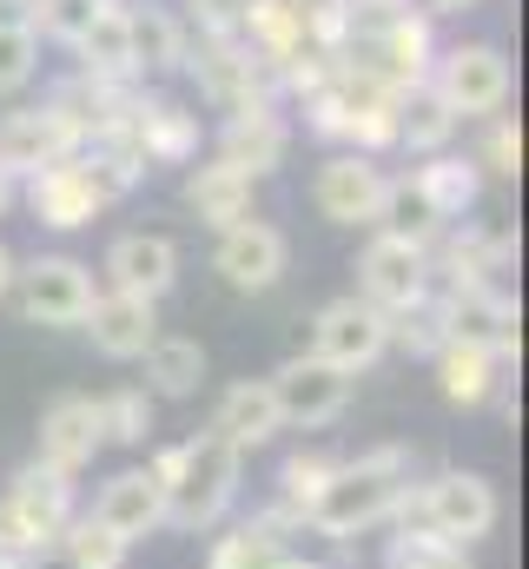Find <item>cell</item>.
Instances as JSON below:
<instances>
[{
  "label": "cell",
  "mask_w": 529,
  "mask_h": 569,
  "mask_svg": "<svg viewBox=\"0 0 529 569\" xmlns=\"http://www.w3.org/2000/svg\"><path fill=\"white\" fill-rule=\"evenodd\" d=\"M410 483H417V450H403V443H378V450H365V457H338L331 483H325L318 503L305 510V530H311L318 543L345 550L351 537L391 523Z\"/></svg>",
  "instance_id": "obj_1"
},
{
  "label": "cell",
  "mask_w": 529,
  "mask_h": 569,
  "mask_svg": "<svg viewBox=\"0 0 529 569\" xmlns=\"http://www.w3.org/2000/svg\"><path fill=\"white\" fill-rule=\"evenodd\" d=\"M146 470H152L159 490H166V523L186 530V537L219 530L226 510L239 503V483H246V457H239L226 437H212V430H192L186 443L152 450Z\"/></svg>",
  "instance_id": "obj_2"
},
{
  "label": "cell",
  "mask_w": 529,
  "mask_h": 569,
  "mask_svg": "<svg viewBox=\"0 0 529 569\" xmlns=\"http://www.w3.org/2000/svg\"><path fill=\"white\" fill-rule=\"evenodd\" d=\"M305 127L318 140H345V152L378 159L385 146H397V87L345 67V60H331L325 87L305 93Z\"/></svg>",
  "instance_id": "obj_3"
},
{
  "label": "cell",
  "mask_w": 529,
  "mask_h": 569,
  "mask_svg": "<svg viewBox=\"0 0 529 569\" xmlns=\"http://www.w3.org/2000/svg\"><path fill=\"white\" fill-rule=\"evenodd\" d=\"M497 517H503V503H497V483L483 470H437V477H423V483L403 490L391 523L430 530V537L470 550V543H483L497 530Z\"/></svg>",
  "instance_id": "obj_4"
},
{
  "label": "cell",
  "mask_w": 529,
  "mask_h": 569,
  "mask_svg": "<svg viewBox=\"0 0 529 569\" xmlns=\"http://www.w3.org/2000/svg\"><path fill=\"white\" fill-rule=\"evenodd\" d=\"M73 517H80V490H73V477H60L47 463H20L13 483L0 490V537L20 563H47Z\"/></svg>",
  "instance_id": "obj_5"
},
{
  "label": "cell",
  "mask_w": 529,
  "mask_h": 569,
  "mask_svg": "<svg viewBox=\"0 0 529 569\" xmlns=\"http://www.w3.org/2000/svg\"><path fill=\"white\" fill-rule=\"evenodd\" d=\"M13 298H20V318H27V325L73 331V325H87L100 284H93V266H80V259H67V252H40V259L13 266Z\"/></svg>",
  "instance_id": "obj_6"
},
{
  "label": "cell",
  "mask_w": 529,
  "mask_h": 569,
  "mask_svg": "<svg viewBox=\"0 0 529 569\" xmlns=\"http://www.w3.org/2000/svg\"><path fill=\"white\" fill-rule=\"evenodd\" d=\"M186 73L199 80L206 107H219L226 120L232 113H252V107H278V87L259 67V53L246 40H186Z\"/></svg>",
  "instance_id": "obj_7"
},
{
  "label": "cell",
  "mask_w": 529,
  "mask_h": 569,
  "mask_svg": "<svg viewBox=\"0 0 529 569\" xmlns=\"http://www.w3.org/2000/svg\"><path fill=\"white\" fill-rule=\"evenodd\" d=\"M271 405H278V425H298V430H325L338 425L345 411H351V371H338V365H325V358H311V351H298V358H285L271 378Z\"/></svg>",
  "instance_id": "obj_8"
},
{
  "label": "cell",
  "mask_w": 529,
  "mask_h": 569,
  "mask_svg": "<svg viewBox=\"0 0 529 569\" xmlns=\"http://www.w3.org/2000/svg\"><path fill=\"white\" fill-rule=\"evenodd\" d=\"M430 87L443 93V107L457 120H490V113L510 107V87L517 80H510V60L497 47L470 40V47H450L443 60H430Z\"/></svg>",
  "instance_id": "obj_9"
},
{
  "label": "cell",
  "mask_w": 529,
  "mask_h": 569,
  "mask_svg": "<svg viewBox=\"0 0 529 569\" xmlns=\"http://www.w3.org/2000/svg\"><path fill=\"white\" fill-rule=\"evenodd\" d=\"M437 298H443V318H450V345H477L497 365H517L523 311L503 284H457V291H437Z\"/></svg>",
  "instance_id": "obj_10"
},
{
  "label": "cell",
  "mask_w": 529,
  "mask_h": 569,
  "mask_svg": "<svg viewBox=\"0 0 529 569\" xmlns=\"http://www.w3.org/2000/svg\"><path fill=\"white\" fill-rule=\"evenodd\" d=\"M391 351V318L378 311V305H365L358 291L351 298H331L318 318H311V358H325V365H338V371H371L378 358Z\"/></svg>",
  "instance_id": "obj_11"
},
{
  "label": "cell",
  "mask_w": 529,
  "mask_h": 569,
  "mask_svg": "<svg viewBox=\"0 0 529 569\" xmlns=\"http://www.w3.org/2000/svg\"><path fill=\"white\" fill-rule=\"evenodd\" d=\"M298 537H305V523L285 517V510L271 503V510H259V517L232 523V530L212 543L206 569H325V557H311Z\"/></svg>",
  "instance_id": "obj_12"
},
{
  "label": "cell",
  "mask_w": 529,
  "mask_h": 569,
  "mask_svg": "<svg viewBox=\"0 0 529 569\" xmlns=\"http://www.w3.org/2000/svg\"><path fill=\"white\" fill-rule=\"evenodd\" d=\"M80 146H87V133H80V120H73L60 100H47V107H20V113L0 120V172L20 186V179H33L40 166L67 159V152H80Z\"/></svg>",
  "instance_id": "obj_13"
},
{
  "label": "cell",
  "mask_w": 529,
  "mask_h": 569,
  "mask_svg": "<svg viewBox=\"0 0 529 569\" xmlns=\"http://www.w3.org/2000/svg\"><path fill=\"white\" fill-rule=\"evenodd\" d=\"M100 140L132 146V159H139V166H186V159L199 152V113H186L179 100L132 93L127 113H120V127H113V133H100Z\"/></svg>",
  "instance_id": "obj_14"
},
{
  "label": "cell",
  "mask_w": 529,
  "mask_h": 569,
  "mask_svg": "<svg viewBox=\"0 0 529 569\" xmlns=\"http://www.w3.org/2000/svg\"><path fill=\"white\" fill-rule=\"evenodd\" d=\"M517 259V232L503 226H443L437 246H430V284L443 279V291L457 284H497V272Z\"/></svg>",
  "instance_id": "obj_15"
},
{
  "label": "cell",
  "mask_w": 529,
  "mask_h": 569,
  "mask_svg": "<svg viewBox=\"0 0 529 569\" xmlns=\"http://www.w3.org/2000/svg\"><path fill=\"white\" fill-rule=\"evenodd\" d=\"M423 291H437V284H430V252H423V246H403V239H391V232H378V239L358 252V298L378 305L385 318L403 311V305H417Z\"/></svg>",
  "instance_id": "obj_16"
},
{
  "label": "cell",
  "mask_w": 529,
  "mask_h": 569,
  "mask_svg": "<svg viewBox=\"0 0 529 569\" xmlns=\"http://www.w3.org/2000/svg\"><path fill=\"white\" fill-rule=\"evenodd\" d=\"M385 186L391 172L365 152H331L311 179V199L331 226H378V206H385Z\"/></svg>",
  "instance_id": "obj_17"
},
{
  "label": "cell",
  "mask_w": 529,
  "mask_h": 569,
  "mask_svg": "<svg viewBox=\"0 0 529 569\" xmlns=\"http://www.w3.org/2000/svg\"><path fill=\"white\" fill-rule=\"evenodd\" d=\"M20 186H27V212H33L40 226H53V232H80V226H93V219L107 212V199H100V186L87 179L80 152L40 166V172L20 179Z\"/></svg>",
  "instance_id": "obj_18"
},
{
  "label": "cell",
  "mask_w": 529,
  "mask_h": 569,
  "mask_svg": "<svg viewBox=\"0 0 529 569\" xmlns=\"http://www.w3.org/2000/svg\"><path fill=\"white\" fill-rule=\"evenodd\" d=\"M100 398H80V391H67V398H53L47 411H40V443H33V463H47V470H60V477H80L93 457H100Z\"/></svg>",
  "instance_id": "obj_19"
},
{
  "label": "cell",
  "mask_w": 529,
  "mask_h": 569,
  "mask_svg": "<svg viewBox=\"0 0 529 569\" xmlns=\"http://www.w3.org/2000/svg\"><path fill=\"white\" fill-rule=\"evenodd\" d=\"M285 259H291V246H285V232L264 226V219L226 226L219 246H212V272L232 284V291H271V284L285 279Z\"/></svg>",
  "instance_id": "obj_20"
},
{
  "label": "cell",
  "mask_w": 529,
  "mask_h": 569,
  "mask_svg": "<svg viewBox=\"0 0 529 569\" xmlns=\"http://www.w3.org/2000/svg\"><path fill=\"white\" fill-rule=\"evenodd\" d=\"M87 517L107 523L120 543H139V537H152V530L166 523V490H159V477H152L146 463H132V470H120V477L100 483V497H93Z\"/></svg>",
  "instance_id": "obj_21"
},
{
  "label": "cell",
  "mask_w": 529,
  "mask_h": 569,
  "mask_svg": "<svg viewBox=\"0 0 529 569\" xmlns=\"http://www.w3.org/2000/svg\"><path fill=\"white\" fill-rule=\"evenodd\" d=\"M107 284L159 305V298L179 284V246H172L166 232H120V239L107 246Z\"/></svg>",
  "instance_id": "obj_22"
},
{
  "label": "cell",
  "mask_w": 529,
  "mask_h": 569,
  "mask_svg": "<svg viewBox=\"0 0 529 569\" xmlns=\"http://www.w3.org/2000/svg\"><path fill=\"white\" fill-rule=\"evenodd\" d=\"M87 331H93V351L100 358H146V345L159 338V305L152 298H132V291H100L93 311H87Z\"/></svg>",
  "instance_id": "obj_23"
},
{
  "label": "cell",
  "mask_w": 529,
  "mask_h": 569,
  "mask_svg": "<svg viewBox=\"0 0 529 569\" xmlns=\"http://www.w3.org/2000/svg\"><path fill=\"white\" fill-rule=\"evenodd\" d=\"M212 437H226V443H232V450H239V457H246V450H259V443H271V437H278V405H271V385H264V378H239V385H226V391H219V405H212Z\"/></svg>",
  "instance_id": "obj_24"
},
{
  "label": "cell",
  "mask_w": 529,
  "mask_h": 569,
  "mask_svg": "<svg viewBox=\"0 0 529 569\" xmlns=\"http://www.w3.org/2000/svg\"><path fill=\"white\" fill-rule=\"evenodd\" d=\"M285 146H291V127H285V113H278V107L232 113V120L219 127V159H226V166H239V172H252V179H264L271 166H285Z\"/></svg>",
  "instance_id": "obj_25"
},
{
  "label": "cell",
  "mask_w": 529,
  "mask_h": 569,
  "mask_svg": "<svg viewBox=\"0 0 529 569\" xmlns=\"http://www.w3.org/2000/svg\"><path fill=\"white\" fill-rule=\"evenodd\" d=\"M410 179H417V192L430 199V212H437L443 226H463V219L477 212V199H483V172H477L470 152H430Z\"/></svg>",
  "instance_id": "obj_26"
},
{
  "label": "cell",
  "mask_w": 529,
  "mask_h": 569,
  "mask_svg": "<svg viewBox=\"0 0 529 569\" xmlns=\"http://www.w3.org/2000/svg\"><path fill=\"white\" fill-rule=\"evenodd\" d=\"M252 192H259V179L239 172V166H226V159H212V166H199V172L186 179V206H192L212 232L252 219Z\"/></svg>",
  "instance_id": "obj_27"
},
{
  "label": "cell",
  "mask_w": 529,
  "mask_h": 569,
  "mask_svg": "<svg viewBox=\"0 0 529 569\" xmlns=\"http://www.w3.org/2000/svg\"><path fill=\"white\" fill-rule=\"evenodd\" d=\"M73 53H80V73L87 80H120L127 87L132 73V20H127V7H100L93 13V27L73 40Z\"/></svg>",
  "instance_id": "obj_28"
},
{
  "label": "cell",
  "mask_w": 529,
  "mask_h": 569,
  "mask_svg": "<svg viewBox=\"0 0 529 569\" xmlns=\"http://www.w3.org/2000/svg\"><path fill=\"white\" fill-rule=\"evenodd\" d=\"M430 365H437L443 398L463 405V411H477V405H490V398L503 391V365H497L490 351H477V345H443Z\"/></svg>",
  "instance_id": "obj_29"
},
{
  "label": "cell",
  "mask_w": 529,
  "mask_h": 569,
  "mask_svg": "<svg viewBox=\"0 0 529 569\" xmlns=\"http://www.w3.org/2000/svg\"><path fill=\"white\" fill-rule=\"evenodd\" d=\"M450 133H457V113L443 107V93L430 87V80H417V87H403L397 93V146H410V152H450Z\"/></svg>",
  "instance_id": "obj_30"
},
{
  "label": "cell",
  "mask_w": 529,
  "mask_h": 569,
  "mask_svg": "<svg viewBox=\"0 0 529 569\" xmlns=\"http://www.w3.org/2000/svg\"><path fill=\"white\" fill-rule=\"evenodd\" d=\"M199 385H206V345L159 331L146 345V398H192Z\"/></svg>",
  "instance_id": "obj_31"
},
{
  "label": "cell",
  "mask_w": 529,
  "mask_h": 569,
  "mask_svg": "<svg viewBox=\"0 0 529 569\" xmlns=\"http://www.w3.org/2000/svg\"><path fill=\"white\" fill-rule=\"evenodd\" d=\"M132 20V67L139 73H179L186 67V20L166 13V7H127Z\"/></svg>",
  "instance_id": "obj_32"
},
{
  "label": "cell",
  "mask_w": 529,
  "mask_h": 569,
  "mask_svg": "<svg viewBox=\"0 0 529 569\" xmlns=\"http://www.w3.org/2000/svg\"><path fill=\"white\" fill-rule=\"evenodd\" d=\"M378 232H391V239H403V246H423V252L437 246L443 219L430 212V199L417 192V179H410V172L385 186V206H378Z\"/></svg>",
  "instance_id": "obj_33"
},
{
  "label": "cell",
  "mask_w": 529,
  "mask_h": 569,
  "mask_svg": "<svg viewBox=\"0 0 529 569\" xmlns=\"http://www.w3.org/2000/svg\"><path fill=\"white\" fill-rule=\"evenodd\" d=\"M331 470H338V457H325V450H291V457L278 463V510L305 523V510L318 503V490L331 483Z\"/></svg>",
  "instance_id": "obj_34"
},
{
  "label": "cell",
  "mask_w": 529,
  "mask_h": 569,
  "mask_svg": "<svg viewBox=\"0 0 529 569\" xmlns=\"http://www.w3.org/2000/svg\"><path fill=\"white\" fill-rule=\"evenodd\" d=\"M391 345H403L410 358H437L450 345V318H443V298L437 291H423L417 305L391 311Z\"/></svg>",
  "instance_id": "obj_35"
},
{
  "label": "cell",
  "mask_w": 529,
  "mask_h": 569,
  "mask_svg": "<svg viewBox=\"0 0 529 569\" xmlns=\"http://www.w3.org/2000/svg\"><path fill=\"white\" fill-rule=\"evenodd\" d=\"M53 557H60L67 569H127L132 543H120V537H113L107 523H93V517H73Z\"/></svg>",
  "instance_id": "obj_36"
},
{
  "label": "cell",
  "mask_w": 529,
  "mask_h": 569,
  "mask_svg": "<svg viewBox=\"0 0 529 569\" xmlns=\"http://www.w3.org/2000/svg\"><path fill=\"white\" fill-rule=\"evenodd\" d=\"M385 569H477V563H470V550H457V543H443L430 530L397 523L385 537Z\"/></svg>",
  "instance_id": "obj_37"
},
{
  "label": "cell",
  "mask_w": 529,
  "mask_h": 569,
  "mask_svg": "<svg viewBox=\"0 0 529 569\" xmlns=\"http://www.w3.org/2000/svg\"><path fill=\"white\" fill-rule=\"evenodd\" d=\"M417 13V0H345V47L338 53H365L378 47L391 27H403Z\"/></svg>",
  "instance_id": "obj_38"
},
{
  "label": "cell",
  "mask_w": 529,
  "mask_h": 569,
  "mask_svg": "<svg viewBox=\"0 0 529 569\" xmlns=\"http://www.w3.org/2000/svg\"><path fill=\"white\" fill-rule=\"evenodd\" d=\"M100 437L107 443H146L152 437V398L139 391V385H127V391H107L100 398Z\"/></svg>",
  "instance_id": "obj_39"
},
{
  "label": "cell",
  "mask_w": 529,
  "mask_h": 569,
  "mask_svg": "<svg viewBox=\"0 0 529 569\" xmlns=\"http://www.w3.org/2000/svg\"><path fill=\"white\" fill-rule=\"evenodd\" d=\"M93 13H100V0H27V27L47 40H67V47L93 27Z\"/></svg>",
  "instance_id": "obj_40"
},
{
  "label": "cell",
  "mask_w": 529,
  "mask_h": 569,
  "mask_svg": "<svg viewBox=\"0 0 529 569\" xmlns=\"http://www.w3.org/2000/svg\"><path fill=\"white\" fill-rule=\"evenodd\" d=\"M40 67V33L27 20H0V93H20Z\"/></svg>",
  "instance_id": "obj_41"
},
{
  "label": "cell",
  "mask_w": 529,
  "mask_h": 569,
  "mask_svg": "<svg viewBox=\"0 0 529 569\" xmlns=\"http://www.w3.org/2000/svg\"><path fill=\"white\" fill-rule=\"evenodd\" d=\"M470 159H477V172L517 179V166H523V133H517V120H510V113H490V120H483V146H477Z\"/></svg>",
  "instance_id": "obj_42"
},
{
  "label": "cell",
  "mask_w": 529,
  "mask_h": 569,
  "mask_svg": "<svg viewBox=\"0 0 529 569\" xmlns=\"http://www.w3.org/2000/svg\"><path fill=\"white\" fill-rule=\"evenodd\" d=\"M285 7H291L305 47H318V53H338L345 47V0H285Z\"/></svg>",
  "instance_id": "obj_43"
},
{
  "label": "cell",
  "mask_w": 529,
  "mask_h": 569,
  "mask_svg": "<svg viewBox=\"0 0 529 569\" xmlns=\"http://www.w3.org/2000/svg\"><path fill=\"white\" fill-rule=\"evenodd\" d=\"M186 7H192V27H199L206 40H239L252 0H186Z\"/></svg>",
  "instance_id": "obj_44"
},
{
  "label": "cell",
  "mask_w": 529,
  "mask_h": 569,
  "mask_svg": "<svg viewBox=\"0 0 529 569\" xmlns=\"http://www.w3.org/2000/svg\"><path fill=\"white\" fill-rule=\"evenodd\" d=\"M457 7H477V0H417V13H457Z\"/></svg>",
  "instance_id": "obj_45"
},
{
  "label": "cell",
  "mask_w": 529,
  "mask_h": 569,
  "mask_svg": "<svg viewBox=\"0 0 529 569\" xmlns=\"http://www.w3.org/2000/svg\"><path fill=\"white\" fill-rule=\"evenodd\" d=\"M13 266H20V259H13V252H7V246H0V298H7V291H13Z\"/></svg>",
  "instance_id": "obj_46"
},
{
  "label": "cell",
  "mask_w": 529,
  "mask_h": 569,
  "mask_svg": "<svg viewBox=\"0 0 529 569\" xmlns=\"http://www.w3.org/2000/svg\"><path fill=\"white\" fill-rule=\"evenodd\" d=\"M13 192H20V186H13V179H7V172H0V212H7V206H13Z\"/></svg>",
  "instance_id": "obj_47"
},
{
  "label": "cell",
  "mask_w": 529,
  "mask_h": 569,
  "mask_svg": "<svg viewBox=\"0 0 529 569\" xmlns=\"http://www.w3.org/2000/svg\"><path fill=\"white\" fill-rule=\"evenodd\" d=\"M0 569H20V557H13V550H7V537H0Z\"/></svg>",
  "instance_id": "obj_48"
},
{
  "label": "cell",
  "mask_w": 529,
  "mask_h": 569,
  "mask_svg": "<svg viewBox=\"0 0 529 569\" xmlns=\"http://www.w3.org/2000/svg\"><path fill=\"white\" fill-rule=\"evenodd\" d=\"M100 7H120V0H100Z\"/></svg>",
  "instance_id": "obj_49"
},
{
  "label": "cell",
  "mask_w": 529,
  "mask_h": 569,
  "mask_svg": "<svg viewBox=\"0 0 529 569\" xmlns=\"http://www.w3.org/2000/svg\"><path fill=\"white\" fill-rule=\"evenodd\" d=\"M20 569H40V563H20Z\"/></svg>",
  "instance_id": "obj_50"
}]
</instances>
